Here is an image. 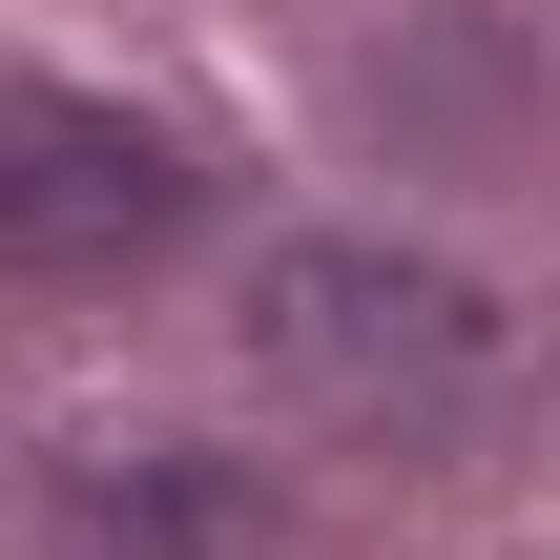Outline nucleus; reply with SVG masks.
Listing matches in <instances>:
<instances>
[{
	"label": "nucleus",
	"instance_id": "f257e3e1",
	"mask_svg": "<svg viewBox=\"0 0 560 560\" xmlns=\"http://www.w3.org/2000/svg\"><path fill=\"white\" fill-rule=\"evenodd\" d=\"M249 353L374 436H457L499 395V291H457L436 249H270L249 270Z\"/></svg>",
	"mask_w": 560,
	"mask_h": 560
},
{
	"label": "nucleus",
	"instance_id": "f03ea898",
	"mask_svg": "<svg viewBox=\"0 0 560 560\" xmlns=\"http://www.w3.org/2000/svg\"><path fill=\"white\" fill-rule=\"evenodd\" d=\"M208 229V166L83 83H0V291H104Z\"/></svg>",
	"mask_w": 560,
	"mask_h": 560
},
{
	"label": "nucleus",
	"instance_id": "7ed1b4c3",
	"mask_svg": "<svg viewBox=\"0 0 560 560\" xmlns=\"http://www.w3.org/2000/svg\"><path fill=\"white\" fill-rule=\"evenodd\" d=\"M42 540L62 560H291V499L229 478V457H62Z\"/></svg>",
	"mask_w": 560,
	"mask_h": 560
}]
</instances>
